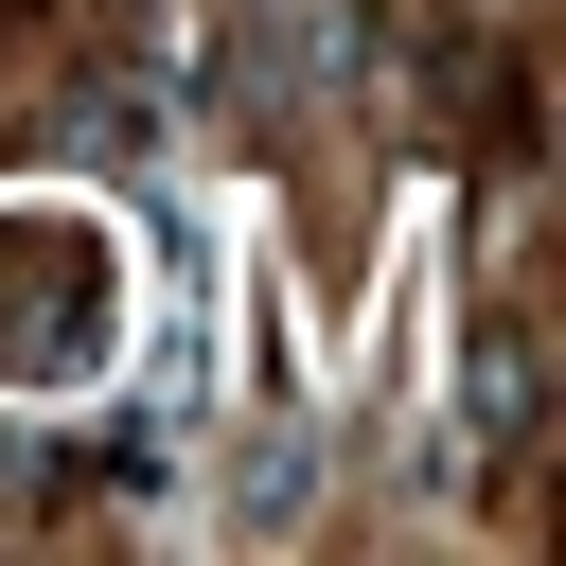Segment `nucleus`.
I'll list each match as a JSON object with an SVG mask.
<instances>
[{
    "instance_id": "1",
    "label": "nucleus",
    "mask_w": 566,
    "mask_h": 566,
    "mask_svg": "<svg viewBox=\"0 0 566 566\" xmlns=\"http://www.w3.org/2000/svg\"><path fill=\"white\" fill-rule=\"evenodd\" d=\"M124 354V230L106 212H0V389H88Z\"/></svg>"
}]
</instances>
